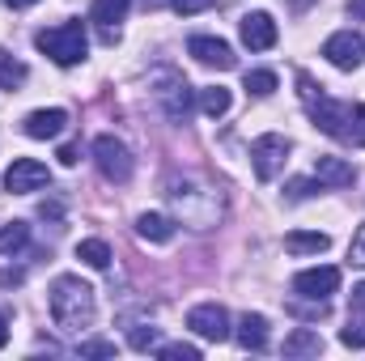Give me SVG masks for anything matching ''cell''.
Returning <instances> with one entry per match:
<instances>
[{
    "mask_svg": "<svg viewBox=\"0 0 365 361\" xmlns=\"http://www.w3.org/2000/svg\"><path fill=\"white\" fill-rule=\"evenodd\" d=\"M217 0H170V9L182 13V17H191V13H204V9H212Z\"/></svg>",
    "mask_w": 365,
    "mask_h": 361,
    "instance_id": "cell-30",
    "label": "cell"
},
{
    "mask_svg": "<svg viewBox=\"0 0 365 361\" xmlns=\"http://www.w3.org/2000/svg\"><path fill=\"white\" fill-rule=\"evenodd\" d=\"M9 9H30V4H38V0H4Z\"/></svg>",
    "mask_w": 365,
    "mask_h": 361,
    "instance_id": "cell-40",
    "label": "cell"
},
{
    "mask_svg": "<svg viewBox=\"0 0 365 361\" xmlns=\"http://www.w3.org/2000/svg\"><path fill=\"white\" fill-rule=\"evenodd\" d=\"M314 179L323 183V187H349V183L357 179V171L344 158H319L314 162Z\"/></svg>",
    "mask_w": 365,
    "mask_h": 361,
    "instance_id": "cell-17",
    "label": "cell"
},
{
    "mask_svg": "<svg viewBox=\"0 0 365 361\" xmlns=\"http://www.w3.org/2000/svg\"><path fill=\"white\" fill-rule=\"evenodd\" d=\"M4 345H9V319L0 315V349H4Z\"/></svg>",
    "mask_w": 365,
    "mask_h": 361,
    "instance_id": "cell-39",
    "label": "cell"
},
{
    "mask_svg": "<svg viewBox=\"0 0 365 361\" xmlns=\"http://www.w3.org/2000/svg\"><path fill=\"white\" fill-rule=\"evenodd\" d=\"M238 34H242V43H247L251 51H268V47H276V21L268 17V13H247L242 26H238Z\"/></svg>",
    "mask_w": 365,
    "mask_h": 361,
    "instance_id": "cell-13",
    "label": "cell"
},
{
    "mask_svg": "<svg viewBox=\"0 0 365 361\" xmlns=\"http://www.w3.org/2000/svg\"><path fill=\"white\" fill-rule=\"evenodd\" d=\"M349 306H353V315H361V310H365V280H361V285H353V293H349Z\"/></svg>",
    "mask_w": 365,
    "mask_h": 361,
    "instance_id": "cell-35",
    "label": "cell"
},
{
    "mask_svg": "<svg viewBox=\"0 0 365 361\" xmlns=\"http://www.w3.org/2000/svg\"><path fill=\"white\" fill-rule=\"evenodd\" d=\"M323 56H327V64H336L340 73H353V68L365 60L361 34H357V30H336V34L323 43Z\"/></svg>",
    "mask_w": 365,
    "mask_h": 361,
    "instance_id": "cell-9",
    "label": "cell"
},
{
    "mask_svg": "<svg viewBox=\"0 0 365 361\" xmlns=\"http://www.w3.org/2000/svg\"><path fill=\"white\" fill-rule=\"evenodd\" d=\"M128 345H132V349H140V353L158 349V327H132V332H128Z\"/></svg>",
    "mask_w": 365,
    "mask_h": 361,
    "instance_id": "cell-26",
    "label": "cell"
},
{
    "mask_svg": "<svg viewBox=\"0 0 365 361\" xmlns=\"http://www.w3.org/2000/svg\"><path fill=\"white\" fill-rule=\"evenodd\" d=\"M158 357L162 361H200V349L195 345H162Z\"/></svg>",
    "mask_w": 365,
    "mask_h": 361,
    "instance_id": "cell-27",
    "label": "cell"
},
{
    "mask_svg": "<svg viewBox=\"0 0 365 361\" xmlns=\"http://www.w3.org/2000/svg\"><path fill=\"white\" fill-rule=\"evenodd\" d=\"M289 141L280 136V132H264V136H255V145H251V171H255V179L259 183H272L280 171H284V162H289Z\"/></svg>",
    "mask_w": 365,
    "mask_h": 361,
    "instance_id": "cell-5",
    "label": "cell"
},
{
    "mask_svg": "<svg viewBox=\"0 0 365 361\" xmlns=\"http://www.w3.org/2000/svg\"><path fill=\"white\" fill-rule=\"evenodd\" d=\"M77 158H81L77 145H64V149H60V162H64V166H77Z\"/></svg>",
    "mask_w": 365,
    "mask_h": 361,
    "instance_id": "cell-36",
    "label": "cell"
},
{
    "mask_svg": "<svg viewBox=\"0 0 365 361\" xmlns=\"http://www.w3.org/2000/svg\"><path fill=\"white\" fill-rule=\"evenodd\" d=\"M340 345H349V349H365V319H353V323L340 332Z\"/></svg>",
    "mask_w": 365,
    "mask_h": 361,
    "instance_id": "cell-28",
    "label": "cell"
},
{
    "mask_svg": "<svg viewBox=\"0 0 365 361\" xmlns=\"http://www.w3.org/2000/svg\"><path fill=\"white\" fill-rule=\"evenodd\" d=\"M166 200H170L175 217L191 230H212L221 221V213H225V195L217 187H208V183L191 179V175H182V179L175 175L166 183Z\"/></svg>",
    "mask_w": 365,
    "mask_h": 361,
    "instance_id": "cell-1",
    "label": "cell"
},
{
    "mask_svg": "<svg viewBox=\"0 0 365 361\" xmlns=\"http://www.w3.org/2000/svg\"><path fill=\"white\" fill-rule=\"evenodd\" d=\"M21 280H26L21 268H0V285H4V289H13V285H21Z\"/></svg>",
    "mask_w": 365,
    "mask_h": 361,
    "instance_id": "cell-34",
    "label": "cell"
},
{
    "mask_svg": "<svg viewBox=\"0 0 365 361\" xmlns=\"http://www.w3.org/2000/svg\"><path fill=\"white\" fill-rule=\"evenodd\" d=\"M38 217H51V221H60V217H64V208H60V204H47V200H43V204H38Z\"/></svg>",
    "mask_w": 365,
    "mask_h": 361,
    "instance_id": "cell-37",
    "label": "cell"
},
{
    "mask_svg": "<svg viewBox=\"0 0 365 361\" xmlns=\"http://www.w3.org/2000/svg\"><path fill=\"white\" fill-rule=\"evenodd\" d=\"M297 86H302V102H306L314 128H323V132L336 136V141H349V119H353V115H349L340 102H331V98L323 93V86H314L310 73H297Z\"/></svg>",
    "mask_w": 365,
    "mask_h": 361,
    "instance_id": "cell-4",
    "label": "cell"
},
{
    "mask_svg": "<svg viewBox=\"0 0 365 361\" xmlns=\"http://www.w3.org/2000/svg\"><path fill=\"white\" fill-rule=\"evenodd\" d=\"M81 357H115V345L110 340H86L81 345Z\"/></svg>",
    "mask_w": 365,
    "mask_h": 361,
    "instance_id": "cell-31",
    "label": "cell"
},
{
    "mask_svg": "<svg viewBox=\"0 0 365 361\" xmlns=\"http://www.w3.org/2000/svg\"><path fill=\"white\" fill-rule=\"evenodd\" d=\"M136 234H140L145 243H170V238H175V221H170L166 213H140V217H136Z\"/></svg>",
    "mask_w": 365,
    "mask_h": 361,
    "instance_id": "cell-18",
    "label": "cell"
},
{
    "mask_svg": "<svg viewBox=\"0 0 365 361\" xmlns=\"http://www.w3.org/2000/svg\"><path fill=\"white\" fill-rule=\"evenodd\" d=\"M200 111H204L208 119H221V115L230 111V90H225V86H208V90H200Z\"/></svg>",
    "mask_w": 365,
    "mask_h": 361,
    "instance_id": "cell-22",
    "label": "cell"
},
{
    "mask_svg": "<svg viewBox=\"0 0 365 361\" xmlns=\"http://www.w3.org/2000/svg\"><path fill=\"white\" fill-rule=\"evenodd\" d=\"M47 306H51V319L60 332H86L93 327V315H98V298L81 276H56L51 280V293H47Z\"/></svg>",
    "mask_w": 365,
    "mask_h": 361,
    "instance_id": "cell-2",
    "label": "cell"
},
{
    "mask_svg": "<svg viewBox=\"0 0 365 361\" xmlns=\"http://www.w3.org/2000/svg\"><path fill=\"white\" fill-rule=\"evenodd\" d=\"M319 187H323L319 179H293V183H289V200H310Z\"/></svg>",
    "mask_w": 365,
    "mask_h": 361,
    "instance_id": "cell-29",
    "label": "cell"
},
{
    "mask_svg": "<svg viewBox=\"0 0 365 361\" xmlns=\"http://www.w3.org/2000/svg\"><path fill=\"white\" fill-rule=\"evenodd\" d=\"M51 183V171L38 162V158H17L9 171H4V191L13 195H30V191H43Z\"/></svg>",
    "mask_w": 365,
    "mask_h": 361,
    "instance_id": "cell-8",
    "label": "cell"
},
{
    "mask_svg": "<svg viewBox=\"0 0 365 361\" xmlns=\"http://www.w3.org/2000/svg\"><path fill=\"white\" fill-rule=\"evenodd\" d=\"M353 128H349V141H357L365 149V106H353V119H349Z\"/></svg>",
    "mask_w": 365,
    "mask_h": 361,
    "instance_id": "cell-32",
    "label": "cell"
},
{
    "mask_svg": "<svg viewBox=\"0 0 365 361\" xmlns=\"http://www.w3.org/2000/svg\"><path fill=\"white\" fill-rule=\"evenodd\" d=\"M187 327H191L195 336L212 340V345L230 340V315H225V306H221V302H200V306H191Z\"/></svg>",
    "mask_w": 365,
    "mask_h": 361,
    "instance_id": "cell-7",
    "label": "cell"
},
{
    "mask_svg": "<svg viewBox=\"0 0 365 361\" xmlns=\"http://www.w3.org/2000/svg\"><path fill=\"white\" fill-rule=\"evenodd\" d=\"M128 9H132V0H93L90 21H98L102 30H110V26H119V21L128 17Z\"/></svg>",
    "mask_w": 365,
    "mask_h": 361,
    "instance_id": "cell-20",
    "label": "cell"
},
{
    "mask_svg": "<svg viewBox=\"0 0 365 361\" xmlns=\"http://www.w3.org/2000/svg\"><path fill=\"white\" fill-rule=\"evenodd\" d=\"M349 13H353V17H361V21H365V0H349Z\"/></svg>",
    "mask_w": 365,
    "mask_h": 361,
    "instance_id": "cell-38",
    "label": "cell"
},
{
    "mask_svg": "<svg viewBox=\"0 0 365 361\" xmlns=\"http://www.w3.org/2000/svg\"><path fill=\"white\" fill-rule=\"evenodd\" d=\"M242 86H247V93H255V98H268V93L276 90V73L272 68H251V73L242 77Z\"/></svg>",
    "mask_w": 365,
    "mask_h": 361,
    "instance_id": "cell-25",
    "label": "cell"
},
{
    "mask_svg": "<svg viewBox=\"0 0 365 361\" xmlns=\"http://www.w3.org/2000/svg\"><path fill=\"white\" fill-rule=\"evenodd\" d=\"M21 128H26L30 141H56V136L68 128V111H60V106H51V111H30Z\"/></svg>",
    "mask_w": 365,
    "mask_h": 361,
    "instance_id": "cell-12",
    "label": "cell"
},
{
    "mask_svg": "<svg viewBox=\"0 0 365 361\" xmlns=\"http://www.w3.org/2000/svg\"><path fill=\"white\" fill-rule=\"evenodd\" d=\"M280 353H284V357H319V353H323V336L310 332V327H293V332L284 336Z\"/></svg>",
    "mask_w": 365,
    "mask_h": 361,
    "instance_id": "cell-16",
    "label": "cell"
},
{
    "mask_svg": "<svg viewBox=\"0 0 365 361\" xmlns=\"http://www.w3.org/2000/svg\"><path fill=\"white\" fill-rule=\"evenodd\" d=\"M349 260H353V264H361V268H365V225L357 230V234H353V243H349Z\"/></svg>",
    "mask_w": 365,
    "mask_h": 361,
    "instance_id": "cell-33",
    "label": "cell"
},
{
    "mask_svg": "<svg viewBox=\"0 0 365 361\" xmlns=\"http://www.w3.org/2000/svg\"><path fill=\"white\" fill-rule=\"evenodd\" d=\"M93 162H98L102 179H110V183L132 179V153H128V145H123L119 136H110V132L93 141Z\"/></svg>",
    "mask_w": 365,
    "mask_h": 361,
    "instance_id": "cell-6",
    "label": "cell"
},
{
    "mask_svg": "<svg viewBox=\"0 0 365 361\" xmlns=\"http://www.w3.org/2000/svg\"><path fill=\"white\" fill-rule=\"evenodd\" d=\"M158 102H162V111L170 115V119H182L187 111H191V86L182 81V77H175V73H166V90H158Z\"/></svg>",
    "mask_w": 365,
    "mask_h": 361,
    "instance_id": "cell-15",
    "label": "cell"
},
{
    "mask_svg": "<svg viewBox=\"0 0 365 361\" xmlns=\"http://www.w3.org/2000/svg\"><path fill=\"white\" fill-rule=\"evenodd\" d=\"M230 336H234V340H238V345H242L247 353H264V349H268V319H264V315H251V310H247V315L238 319V327H234Z\"/></svg>",
    "mask_w": 365,
    "mask_h": 361,
    "instance_id": "cell-14",
    "label": "cell"
},
{
    "mask_svg": "<svg viewBox=\"0 0 365 361\" xmlns=\"http://www.w3.org/2000/svg\"><path fill=\"white\" fill-rule=\"evenodd\" d=\"M38 51L43 56H51L60 68H73V64H81L86 60V51H90V39H86V21H60V26H51V30H38Z\"/></svg>",
    "mask_w": 365,
    "mask_h": 361,
    "instance_id": "cell-3",
    "label": "cell"
},
{
    "mask_svg": "<svg viewBox=\"0 0 365 361\" xmlns=\"http://www.w3.org/2000/svg\"><path fill=\"white\" fill-rule=\"evenodd\" d=\"M327 247H331V238L319 234V230H293V234H284V251L289 255H319Z\"/></svg>",
    "mask_w": 365,
    "mask_h": 361,
    "instance_id": "cell-19",
    "label": "cell"
},
{
    "mask_svg": "<svg viewBox=\"0 0 365 361\" xmlns=\"http://www.w3.org/2000/svg\"><path fill=\"white\" fill-rule=\"evenodd\" d=\"M293 289L302 293V298H310V302H327L336 289H340V268H331V264H323V268H306L293 276Z\"/></svg>",
    "mask_w": 365,
    "mask_h": 361,
    "instance_id": "cell-10",
    "label": "cell"
},
{
    "mask_svg": "<svg viewBox=\"0 0 365 361\" xmlns=\"http://www.w3.org/2000/svg\"><path fill=\"white\" fill-rule=\"evenodd\" d=\"M77 260L102 272V268H110V247H106L102 238H81V243H77Z\"/></svg>",
    "mask_w": 365,
    "mask_h": 361,
    "instance_id": "cell-21",
    "label": "cell"
},
{
    "mask_svg": "<svg viewBox=\"0 0 365 361\" xmlns=\"http://www.w3.org/2000/svg\"><path fill=\"white\" fill-rule=\"evenodd\" d=\"M26 77H30V68H26L21 60H13V56L0 47V86H4V90H17Z\"/></svg>",
    "mask_w": 365,
    "mask_h": 361,
    "instance_id": "cell-23",
    "label": "cell"
},
{
    "mask_svg": "<svg viewBox=\"0 0 365 361\" xmlns=\"http://www.w3.org/2000/svg\"><path fill=\"white\" fill-rule=\"evenodd\" d=\"M187 51L200 60V64H208V68H234L238 64V56H234V47L225 43V39H212V34H195L191 43H187Z\"/></svg>",
    "mask_w": 365,
    "mask_h": 361,
    "instance_id": "cell-11",
    "label": "cell"
},
{
    "mask_svg": "<svg viewBox=\"0 0 365 361\" xmlns=\"http://www.w3.org/2000/svg\"><path fill=\"white\" fill-rule=\"evenodd\" d=\"M26 238H30V225H26V221H9V225L0 230V255L21 251V247H26Z\"/></svg>",
    "mask_w": 365,
    "mask_h": 361,
    "instance_id": "cell-24",
    "label": "cell"
}]
</instances>
